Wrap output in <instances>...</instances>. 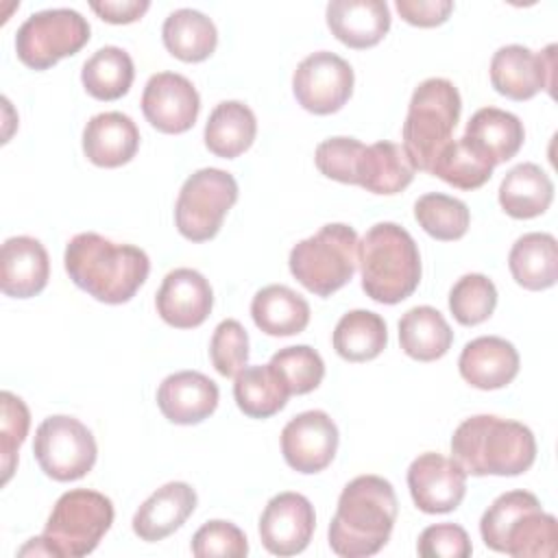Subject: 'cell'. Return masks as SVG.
Instances as JSON below:
<instances>
[{"mask_svg": "<svg viewBox=\"0 0 558 558\" xmlns=\"http://www.w3.org/2000/svg\"><path fill=\"white\" fill-rule=\"evenodd\" d=\"M63 264L81 290L109 305L131 301L150 272V259L140 246L118 244L94 231L68 242Z\"/></svg>", "mask_w": 558, "mask_h": 558, "instance_id": "obj_1", "label": "cell"}, {"mask_svg": "<svg viewBox=\"0 0 558 558\" xmlns=\"http://www.w3.org/2000/svg\"><path fill=\"white\" fill-rule=\"evenodd\" d=\"M397 495L379 475H357L340 497L329 523V547L342 558L377 554L390 538L397 521Z\"/></svg>", "mask_w": 558, "mask_h": 558, "instance_id": "obj_2", "label": "cell"}, {"mask_svg": "<svg viewBox=\"0 0 558 558\" xmlns=\"http://www.w3.org/2000/svg\"><path fill=\"white\" fill-rule=\"evenodd\" d=\"M451 456L466 475H521L536 460L527 425L495 414L464 418L451 436Z\"/></svg>", "mask_w": 558, "mask_h": 558, "instance_id": "obj_3", "label": "cell"}, {"mask_svg": "<svg viewBox=\"0 0 558 558\" xmlns=\"http://www.w3.org/2000/svg\"><path fill=\"white\" fill-rule=\"evenodd\" d=\"M362 290L377 303L408 299L421 281V255L414 238L397 222H377L357 242Z\"/></svg>", "mask_w": 558, "mask_h": 558, "instance_id": "obj_4", "label": "cell"}, {"mask_svg": "<svg viewBox=\"0 0 558 558\" xmlns=\"http://www.w3.org/2000/svg\"><path fill=\"white\" fill-rule=\"evenodd\" d=\"M480 534L486 547L514 558H554L558 523L530 490L499 495L482 514Z\"/></svg>", "mask_w": 558, "mask_h": 558, "instance_id": "obj_5", "label": "cell"}, {"mask_svg": "<svg viewBox=\"0 0 558 558\" xmlns=\"http://www.w3.org/2000/svg\"><path fill=\"white\" fill-rule=\"evenodd\" d=\"M113 523V504L107 495L87 488L63 493L39 538H31L35 554L81 558L92 554Z\"/></svg>", "mask_w": 558, "mask_h": 558, "instance_id": "obj_6", "label": "cell"}, {"mask_svg": "<svg viewBox=\"0 0 558 558\" xmlns=\"http://www.w3.org/2000/svg\"><path fill=\"white\" fill-rule=\"evenodd\" d=\"M460 111V92L451 81L432 76L418 83L403 122V150L414 170H432L440 150L451 142Z\"/></svg>", "mask_w": 558, "mask_h": 558, "instance_id": "obj_7", "label": "cell"}, {"mask_svg": "<svg viewBox=\"0 0 558 558\" xmlns=\"http://www.w3.org/2000/svg\"><path fill=\"white\" fill-rule=\"evenodd\" d=\"M357 233L344 222H329L292 246V277L316 296H331L353 279L357 266Z\"/></svg>", "mask_w": 558, "mask_h": 558, "instance_id": "obj_8", "label": "cell"}, {"mask_svg": "<svg viewBox=\"0 0 558 558\" xmlns=\"http://www.w3.org/2000/svg\"><path fill=\"white\" fill-rule=\"evenodd\" d=\"M238 201L233 174L220 168H201L185 179L174 205L179 233L190 242L211 240Z\"/></svg>", "mask_w": 558, "mask_h": 558, "instance_id": "obj_9", "label": "cell"}, {"mask_svg": "<svg viewBox=\"0 0 558 558\" xmlns=\"http://www.w3.org/2000/svg\"><path fill=\"white\" fill-rule=\"evenodd\" d=\"M89 41V24L74 9H46L28 15L15 35L17 59L31 70H48Z\"/></svg>", "mask_w": 558, "mask_h": 558, "instance_id": "obj_10", "label": "cell"}, {"mask_svg": "<svg viewBox=\"0 0 558 558\" xmlns=\"http://www.w3.org/2000/svg\"><path fill=\"white\" fill-rule=\"evenodd\" d=\"M33 453L39 469L57 482L85 477L98 456L96 440L87 425L68 414H54L35 429Z\"/></svg>", "mask_w": 558, "mask_h": 558, "instance_id": "obj_11", "label": "cell"}, {"mask_svg": "<svg viewBox=\"0 0 558 558\" xmlns=\"http://www.w3.org/2000/svg\"><path fill=\"white\" fill-rule=\"evenodd\" d=\"M353 68L329 50L307 54L292 74L296 102L316 116L340 111L353 94Z\"/></svg>", "mask_w": 558, "mask_h": 558, "instance_id": "obj_12", "label": "cell"}, {"mask_svg": "<svg viewBox=\"0 0 558 558\" xmlns=\"http://www.w3.org/2000/svg\"><path fill=\"white\" fill-rule=\"evenodd\" d=\"M556 70V44L534 52L521 44L501 46L490 59V83L510 100H530L541 89L551 94Z\"/></svg>", "mask_w": 558, "mask_h": 558, "instance_id": "obj_13", "label": "cell"}, {"mask_svg": "<svg viewBox=\"0 0 558 558\" xmlns=\"http://www.w3.org/2000/svg\"><path fill=\"white\" fill-rule=\"evenodd\" d=\"M338 451V427L323 410H307L290 418L281 432V453L296 473H320Z\"/></svg>", "mask_w": 558, "mask_h": 558, "instance_id": "obj_14", "label": "cell"}, {"mask_svg": "<svg viewBox=\"0 0 558 558\" xmlns=\"http://www.w3.org/2000/svg\"><path fill=\"white\" fill-rule=\"evenodd\" d=\"M408 488L421 512H451L464 499L466 471L453 458L427 451L408 466Z\"/></svg>", "mask_w": 558, "mask_h": 558, "instance_id": "obj_15", "label": "cell"}, {"mask_svg": "<svg viewBox=\"0 0 558 558\" xmlns=\"http://www.w3.org/2000/svg\"><path fill=\"white\" fill-rule=\"evenodd\" d=\"M142 111L157 131L179 135L194 126L201 111V96L183 74L157 72L144 87Z\"/></svg>", "mask_w": 558, "mask_h": 558, "instance_id": "obj_16", "label": "cell"}, {"mask_svg": "<svg viewBox=\"0 0 558 558\" xmlns=\"http://www.w3.org/2000/svg\"><path fill=\"white\" fill-rule=\"evenodd\" d=\"M314 506L301 493L275 495L259 517L262 545L275 556L301 554L314 534Z\"/></svg>", "mask_w": 558, "mask_h": 558, "instance_id": "obj_17", "label": "cell"}, {"mask_svg": "<svg viewBox=\"0 0 558 558\" xmlns=\"http://www.w3.org/2000/svg\"><path fill=\"white\" fill-rule=\"evenodd\" d=\"M157 314L177 329H194L207 320L214 307L209 281L194 268L170 270L155 296Z\"/></svg>", "mask_w": 558, "mask_h": 558, "instance_id": "obj_18", "label": "cell"}, {"mask_svg": "<svg viewBox=\"0 0 558 558\" xmlns=\"http://www.w3.org/2000/svg\"><path fill=\"white\" fill-rule=\"evenodd\" d=\"M218 386L198 371L168 375L157 388V405L174 425H196L218 408Z\"/></svg>", "mask_w": 558, "mask_h": 558, "instance_id": "obj_19", "label": "cell"}, {"mask_svg": "<svg viewBox=\"0 0 558 558\" xmlns=\"http://www.w3.org/2000/svg\"><path fill=\"white\" fill-rule=\"evenodd\" d=\"M50 277V259L44 244L31 235L4 240L0 251V288L7 296L31 299Z\"/></svg>", "mask_w": 558, "mask_h": 558, "instance_id": "obj_20", "label": "cell"}, {"mask_svg": "<svg viewBox=\"0 0 558 558\" xmlns=\"http://www.w3.org/2000/svg\"><path fill=\"white\" fill-rule=\"evenodd\" d=\"M325 17L331 35L355 50L377 46L390 31V9L384 0H331Z\"/></svg>", "mask_w": 558, "mask_h": 558, "instance_id": "obj_21", "label": "cell"}, {"mask_svg": "<svg viewBox=\"0 0 558 558\" xmlns=\"http://www.w3.org/2000/svg\"><path fill=\"white\" fill-rule=\"evenodd\" d=\"M458 371L473 388L497 390L517 377L519 353L506 338L480 336L464 344L458 357Z\"/></svg>", "mask_w": 558, "mask_h": 558, "instance_id": "obj_22", "label": "cell"}, {"mask_svg": "<svg viewBox=\"0 0 558 558\" xmlns=\"http://www.w3.org/2000/svg\"><path fill=\"white\" fill-rule=\"evenodd\" d=\"M196 490L185 482H168L157 488L133 514V532L155 543L179 530L196 508Z\"/></svg>", "mask_w": 558, "mask_h": 558, "instance_id": "obj_23", "label": "cell"}, {"mask_svg": "<svg viewBox=\"0 0 558 558\" xmlns=\"http://www.w3.org/2000/svg\"><path fill=\"white\" fill-rule=\"evenodd\" d=\"M137 148L140 131L126 113H98L83 129V153L94 166L120 168L135 157Z\"/></svg>", "mask_w": 558, "mask_h": 558, "instance_id": "obj_24", "label": "cell"}, {"mask_svg": "<svg viewBox=\"0 0 558 558\" xmlns=\"http://www.w3.org/2000/svg\"><path fill=\"white\" fill-rule=\"evenodd\" d=\"M462 137L493 166H497L519 153L525 140V131L523 122L514 113L497 107H482L466 122Z\"/></svg>", "mask_w": 558, "mask_h": 558, "instance_id": "obj_25", "label": "cell"}, {"mask_svg": "<svg viewBox=\"0 0 558 558\" xmlns=\"http://www.w3.org/2000/svg\"><path fill=\"white\" fill-rule=\"evenodd\" d=\"M554 201V183L536 163H519L506 172L499 185L501 209L517 220H527L545 214Z\"/></svg>", "mask_w": 558, "mask_h": 558, "instance_id": "obj_26", "label": "cell"}, {"mask_svg": "<svg viewBox=\"0 0 558 558\" xmlns=\"http://www.w3.org/2000/svg\"><path fill=\"white\" fill-rule=\"evenodd\" d=\"M251 316L257 329L268 336H294L310 323V303L292 288L272 283L255 292Z\"/></svg>", "mask_w": 558, "mask_h": 558, "instance_id": "obj_27", "label": "cell"}, {"mask_svg": "<svg viewBox=\"0 0 558 558\" xmlns=\"http://www.w3.org/2000/svg\"><path fill=\"white\" fill-rule=\"evenodd\" d=\"M414 179V166L410 163L403 146L395 142H375L364 146L357 163V185L373 194L392 196L403 192Z\"/></svg>", "mask_w": 558, "mask_h": 558, "instance_id": "obj_28", "label": "cell"}, {"mask_svg": "<svg viewBox=\"0 0 558 558\" xmlns=\"http://www.w3.org/2000/svg\"><path fill=\"white\" fill-rule=\"evenodd\" d=\"M512 279L525 290H547L558 279V244L551 233L521 235L508 255Z\"/></svg>", "mask_w": 558, "mask_h": 558, "instance_id": "obj_29", "label": "cell"}, {"mask_svg": "<svg viewBox=\"0 0 558 558\" xmlns=\"http://www.w3.org/2000/svg\"><path fill=\"white\" fill-rule=\"evenodd\" d=\"M161 39L166 50L185 63H198L214 54L218 46L216 24L196 9L172 11L163 26Z\"/></svg>", "mask_w": 558, "mask_h": 558, "instance_id": "obj_30", "label": "cell"}, {"mask_svg": "<svg viewBox=\"0 0 558 558\" xmlns=\"http://www.w3.org/2000/svg\"><path fill=\"white\" fill-rule=\"evenodd\" d=\"M453 342V331L445 316L432 305H416L399 320V344L405 355L418 362L442 357Z\"/></svg>", "mask_w": 558, "mask_h": 558, "instance_id": "obj_31", "label": "cell"}, {"mask_svg": "<svg viewBox=\"0 0 558 558\" xmlns=\"http://www.w3.org/2000/svg\"><path fill=\"white\" fill-rule=\"evenodd\" d=\"M255 135V113L240 100H225L216 105L205 124V146L222 159H235L248 150Z\"/></svg>", "mask_w": 558, "mask_h": 558, "instance_id": "obj_32", "label": "cell"}, {"mask_svg": "<svg viewBox=\"0 0 558 558\" xmlns=\"http://www.w3.org/2000/svg\"><path fill=\"white\" fill-rule=\"evenodd\" d=\"M238 408L251 418H268L286 408L290 390L270 364L244 366L233 381Z\"/></svg>", "mask_w": 558, "mask_h": 558, "instance_id": "obj_33", "label": "cell"}, {"mask_svg": "<svg viewBox=\"0 0 558 558\" xmlns=\"http://www.w3.org/2000/svg\"><path fill=\"white\" fill-rule=\"evenodd\" d=\"M331 342L342 360L368 362L386 349L388 329L379 314L371 310H351L338 320Z\"/></svg>", "mask_w": 558, "mask_h": 558, "instance_id": "obj_34", "label": "cell"}, {"mask_svg": "<svg viewBox=\"0 0 558 558\" xmlns=\"http://www.w3.org/2000/svg\"><path fill=\"white\" fill-rule=\"evenodd\" d=\"M135 68L126 50L118 46L98 48L81 70L85 92L96 100H118L133 85Z\"/></svg>", "mask_w": 558, "mask_h": 558, "instance_id": "obj_35", "label": "cell"}, {"mask_svg": "<svg viewBox=\"0 0 558 558\" xmlns=\"http://www.w3.org/2000/svg\"><path fill=\"white\" fill-rule=\"evenodd\" d=\"M495 166L464 137L451 140L432 166V174L458 190H477L493 177Z\"/></svg>", "mask_w": 558, "mask_h": 558, "instance_id": "obj_36", "label": "cell"}, {"mask_svg": "<svg viewBox=\"0 0 558 558\" xmlns=\"http://www.w3.org/2000/svg\"><path fill=\"white\" fill-rule=\"evenodd\" d=\"M414 218L427 235L440 242L460 240L471 222L469 207L460 198L440 192L418 196V201L414 203Z\"/></svg>", "mask_w": 558, "mask_h": 558, "instance_id": "obj_37", "label": "cell"}, {"mask_svg": "<svg viewBox=\"0 0 558 558\" xmlns=\"http://www.w3.org/2000/svg\"><path fill=\"white\" fill-rule=\"evenodd\" d=\"M495 307H497V288L482 272L462 275L449 292V310L453 318L464 327H473L488 320Z\"/></svg>", "mask_w": 558, "mask_h": 558, "instance_id": "obj_38", "label": "cell"}, {"mask_svg": "<svg viewBox=\"0 0 558 558\" xmlns=\"http://www.w3.org/2000/svg\"><path fill=\"white\" fill-rule=\"evenodd\" d=\"M268 364L279 373L290 395H307L316 390L325 377L320 353L307 344L279 349Z\"/></svg>", "mask_w": 558, "mask_h": 558, "instance_id": "obj_39", "label": "cell"}, {"mask_svg": "<svg viewBox=\"0 0 558 558\" xmlns=\"http://www.w3.org/2000/svg\"><path fill=\"white\" fill-rule=\"evenodd\" d=\"M2 401V418H0V458H2V484H7L13 475L17 451L28 434L31 414L26 403L13 392L4 390L0 395Z\"/></svg>", "mask_w": 558, "mask_h": 558, "instance_id": "obj_40", "label": "cell"}, {"mask_svg": "<svg viewBox=\"0 0 558 558\" xmlns=\"http://www.w3.org/2000/svg\"><path fill=\"white\" fill-rule=\"evenodd\" d=\"M209 357L214 368L222 377H235L248 362V336L246 329L235 320H220L211 333Z\"/></svg>", "mask_w": 558, "mask_h": 558, "instance_id": "obj_41", "label": "cell"}, {"mask_svg": "<svg viewBox=\"0 0 558 558\" xmlns=\"http://www.w3.org/2000/svg\"><path fill=\"white\" fill-rule=\"evenodd\" d=\"M364 144L355 137H329L316 146V168L333 181L357 185V163Z\"/></svg>", "mask_w": 558, "mask_h": 558, "instance_id": "obj_42", "label": "cell"}, {"mask_svg": "<svg viewBox=\"0 0 558 558\" xmlns=\"http://www.w3.org/2000/svg\"><path fill=\"white\" fill-rule=\"evenodd\" d=\"M192 554L196 558H242L248 554V543L238 525L231 521L214 519L201 525L192 536Z\"/></svg>", "mask_w": 558, "mask_h": 558, "instance_id": "obj_43", "label": "cell"}, {"mask_svg": "<svg viewBox=\"0 0 558 558\" xmlns=\"http://www.w3.org/2000/svg\"><path fill=\"white\" fill-rule=\"evenodd\" d=\"M416 551L423 558H469L473 547L464 527L456 523H436L421 532Z\"/></svg>", "mask_w": 558, "mask_h": 558, "instance_id": "obj_44", "label": "cell"}, {"mask_svg": "<svg viewBox=\"0 0 558 558\" xmlns=\"http://www.w3.org/2000/svg\"><path fill=\"white\" fill-rule=\"evenodd\" d=\"M395 7L408 24L421 28L445 24L453 11L451 0H397Z\"/></svg>", "mask_w": 558, "mask_h": 558, "instance_id": "obj_45", "label": "cell"}, {"mask_svg": "<svg viewBox=\"0 0 558 558\" xmlns=\"http://www.w3.org/2000/svg\"><path fill=\"white\" fill-rule=\"evenodd\" d=\"M150 2L148 0H102V2H89V9L109 24H131L137 22L146 11Z\"/></svg>", "mask_w": 558, "mask_h": 558, "instance_id": "obj_46", "label": "cell"}]
</instances>
